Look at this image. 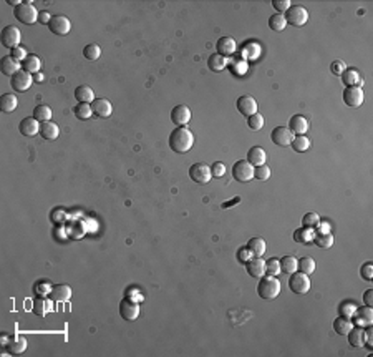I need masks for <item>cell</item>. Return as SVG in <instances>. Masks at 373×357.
Segmentation results:
<instances>
[{"instance_id": "1", "label": "cell", "mask_w": 373, "mask_h": 357, "mask_svg": "<svg viewBox=\"0 0 373 357\" xmlns=\"http://www.w3.org/2000/svg\"><path fill=\"white\" fill-rule=\"evenodd\" d=\"M194 145V135L186 126H178L169 135V148L174 153H187Z\"/></svg>"}, {"instance_id": "2", "label": "cell", "mask_w": 373, "mask_h": 357, "mask_svg": "<svg viewBox=\"0 0 373 357\" xmlns=\"http://www.w3.org/2000/svg\"><path fill=\"white\" fill-rule=\"evenodd\" d=\"M257 294L261 299L272 301L280 294V281L275 276H262L257 284Z\"/></svg>"}, {"instance_id": "3", "label": "cell", "mask_w": 373, "mask_h": 357, "mask_svg": "<svg viewBox=\"0 0 373 357\" xmlns=\"http://www.w3.org/2000/svg\"><path fill=\"white\" fill-rule=\"evenodd\" d=\"M14 15H15V19L20 22V24L30 25V24H35V22H38V15H40V14H38V10L32 5V3H24V2H22L19 7H15Z\"/></svg>"}, {"instance_id": "4", "label": "cell", "mask_w": 373, "mask_h": 357, "mask_svg": "<svg viewBox=\"0 0 373 357\" xmlns=\"http://www.w3.org/2000/svg\"><path fill=\"white\" fill-rule=\"evenodd\" d=\"M310 279L309 274L305 273H292L291 277H289V287H291L292 293L295 294H307L310 291Z\"/></svg>"}, {"instance_id": "5", "label": "cell", "mask_w": 373, "mask_h": 357, "mask_svg": "<svg viewBox=\"0 0 373 357\" xmlns=\"http://www.w3.org/2000/svg\"><path fill=\"white\" fill-rule=\"evenodd\" d=\"M284 17H285V22L293 25V27H302V25H305L307 22H309V12L302 5H292L285 12Z\"/></svg>"}, {"instance_id": "6", "label": "cell", "mask_w": 373, "mask_h": 357, "mask_svg": "<svg viewBox=\"0 0 373 357\" xmlns=\"http://www.w3.org/2000/svg\"><path fill=\"white\" fill-rule=\"evenodd\" d=\"M232 178L240 183H247L254 180V166L247 160H240L232 166Z\"/></svg>"}, {"instance_id": "7", "label": "cell", "mask_w": 373, "mask_h": 357, "mask_svg": "<svg viewBox=\"0 0 373 357\" xmlns=\"http://www.w3.org/2000/svg\"><path fill=\"white\" fill-rule=\"evenodd\" d=\"M20 30L15 27V25H7V27L2 28V35H0V40H2V45L7 47V49L14 50L17 47H20Z\"/></svg>"}, {"instance_id": "8", "label": "cell", "mask_w": 373, "mask_h": 357, "mask_svg": "<svg viewBox=\"0 0 373 357\" xmlns=\"http://www.w3.org/2000/svg\"><path fill=\"white\" fill-rule=\"evenodd\" d=\"M189 178L197 185H206L211 181L213 173H211V166L206 163H194L189 168Z\"/></svg>"}, {"instance_id": "9", "label": "cell", "mask_w": 373, "mask_h": 357, "mask_svg": "<svg viewBox=\"0 0 373 357\" xmlns=\"http://www.w3.org/2000/svg\"><path fill=\"white\" fill-rule=\"evenodd\" d=\"M365 100V95H363V90L360 86H346L344 90V102L345 105L357 108L363 103Z\"/></svg>"}, {"instance_id": "10", "label": "cell", "mask_w": 373, "mask_h": 357, "mask_svg": "<svg viewBox=\"0 0 373 357\" xmlns=\"http://www.w3.org/2000/svg\"><path fill=\"white\" fill-rule=\"evenodd\" d=\"M120 314L125 321H134L139 316V304L130 298H125L120 302Z\"/></svg>"}, {"instance_id": "11", "label": "cell", "mask_w": 373, "mask_h": 357, "mask_svg": "<svg viewBox=\"0 0 373 357\" xmlns=\"http://www.w3.org/2000/svg\"><path fill=\"white\" fill-rule=\"evenodd\" d=\"M270 140L277 146H291L293 140V133L289 128H285V126H277V128L272 130Z\"/></svg>"}, {"instance_id": "12", "label": "cell", "mask_w": 373, "mask_h": 357, "mask_svg": "<svg viewBox=\"0 0 373 357\" xmlns=\"http://www.w3.org/2000/svg\"><path fill=\"white\" fill-rule=\"evenodd\" d=\"M33 83V77L32 73H27L24 70L17 72L14 77L10 78V85L15 91H27Z\"/></svg>"}, {"instance_id": "13", "label": "cell", "mask_w": 373, "mask_h": 357, "mask_svg": "<svg viewBox=\"0 0 373 357\" xmlns=\"http://www.w3.org/2000/svg\"><path fill=\"white\" fill-rule=\"evenodd\" d=\"M48 28H50V32L55 33V35H67V33L70 32V28H72V24H70L68 17L55 15V17H52L50 24H48Z\"/></svg>"}, {"instance_id": "14", "label": "cell", "mask_w": 373, "mask_h": 357, "mask_svg": "<svg viewBox=\"0 0 373 357\" xmlns=\"http://www.w3.org/2000/svg\"><path fill=\"white\" fill-rule=\"evenodd\" d=\"M236 107H238L240 115L247 116V118L252 116L254 113H257V102L251 95H242V97H239L238 102H236Z\"/></svg>"}, {"instance_id": "15", "label": "cell", "mask_w": 373, "mask_h": 357, "mask_svg": "<svg viewBox=\"0 0 373 357\" xmlns=\"http://www.w3.org/2000/svg\"><path fill=\"white\" fill-rule=\"evenodd\" d=\"M191 120V110L186 105H178L171 110V121L176 126H186Z\"/></svg>"}, {"instance_id": "16", "label": "cell", "mask_w": 373, "mask_h": 357, "mask_svg": "<svg viewBox=\"0 0 373 357\" xmlns=\"http://www.w3.org/2000/svg\"><path fill=\"white\" fill-rule=\"evenodd\" d=\"M28 347V341L25 339L24 336H19V334H15V336H12L10 339H8L5 349L8 354L15 356V354H24L25 351H27Z\"/></svg>"}, {"instance_id": "17", "label": "cell", "mask_w": 373, "mask_h": 357, "mask_svg": "<svg viewBox=\"0 0 373 357\" xmlns=\"http://www.w3.org/2000/svg\"><path fill=\"white\" fill-rule=\"evenodd\" d=\"M353 326H358V328H368L373 322V311L372 307H360L353 312Z\"/></svg>"}, {"instance_id": "18", "label": "cell", "mask_w": 373, "mask_h": 357, "mask_svg": "<svg viewBox=\"0 0 373 357\" xmlns=\"http://www.w3.org/2000/svg\"><path fill=\"white\" fill-rule=\"evenodd\" d=\"M216 49H217V54L222 55V56H231L236 54L238 50V43L232 37H221L216 43Z\"/></svg>"}, {"instance_id": "19", "label": "cell", "mask_w": 373, "mask_h": 357, "mask_svg": "<svg viewBox=\"0 0 373 357\" xmlns=\"http://www.w3.org/2000/svg\"><path fill=\"white\" fill-rule=\"evenodd\" d=\"M19 132L24 137H35L37 133H40V121H37L33 116H27V118L20 121Z\"/></svg>"}, {"instance_id": "20", "label": "cell", "mask_w": 373, "mask_h": 357, "mask_svg": "<svg viewBox=\"0 0 373 357\" xmlns=\"http://www.w3.org/2000/svg\"><path fill=\"white\" fill-rule=\"evenodd\" d=\"M91 110H93L95 115L100 116V118H108L113 113V107L111 103H109V100L107 98H95V102L91 103Z\"/></svg>"}, {"instance_id": "21", "label": "cell", "mask_w": 373, "mask_h": 357, "mask_svg": "<svg viewBox=\"0 0 373 357\" xmlns=\"http://www.w3.org/2000/svg\"><path fill=\"white\" fill-rule=\"evenodd\" d=\"M245 269L251 277L261 279L262 276H266V261L262 258H252L249 263H245Z\"/></svg>"}, {"instance_id": "22", "label": "cell", "mask_w": 373, "mask_h": 357, "mask_svg": "<svg viewBox=\"0 0 373 357\" xmlns=\"http://www.w3.org/2000/svg\"><path fill=\"white\" fill-rule=\"evenodd\" d=\"M309 128H310L309 120L302 115H293L292 118L289 120V130L295 135H305Z\"/></svg>"}, {"instance_id": "23", "label": "cell", "mask_w": 373, "mask_h": 357, "mask_svg": "<svg viewBox=\"0 0 373 357\" xmlns=\"http://www.w3.org/2000/svg\"><path fill=\"white\" fill-rule=\"evenodd\" d=\"M50 298L52 301H56V302H65L72 298V287L68 284H56L52 287V293H50Z\"/></svg>"}, {"instance_id": "24", "label": "cell", "mask_w": 373, "mask_h": 357, "mask_svg": "<svg viewBox=\"0 0 373 357\" xmlns=\"http://www.w3.org/2000/svg\"><path fill=\"white\" fill-rule=\"evenodd\" d=\"M20 67H22V63L17 62L12 55L3 56L2 63H0V70H2V73L3 75H7V77H10V78L14 77L17 72H20Z\"/></svg>"}, {"instance_id": "25", "label": "cell", "mask_w": 373, "mask_h": 357, "mask_svg": "<svg viewBox=\"0 0 373 357\" xmlns=\"http://www.w3.org/2000/svg\"><path fill=\"white\" fill-rule=\"evenodd\" d=\"M340 77H342V82H344L346 86H360V88H362L363 78L360 75V72L355 70V68H345V72L342 73Z\"/></svg>"}, {"instance_id": "26", "label": "cell", "mask_w": 373, "mask_h": 357, "mask_svg": "<svg viewBox=\"0 0 373 357\" xmlns=\"http://www.w3.org/2000/svg\"><path fill=\"white\" fill-rule=\"evenodd\" d=\"M247 161L252 165V166H261V165H266L267 161V153L264 148L261 146H252L251 150L247 151Z\"/></svg>"}, {"instance_id": "27", "label": "cell", "mask_w": 373, "mask_h": 357, "mask_svg": "<svg viewBox=\"0 0 373 357\" xmlns=\"http://www.w3.org/2000/svg\"><path fill=\"white\" fill-rule=\"evenodd\" d=\"M40 135L43 140H56L60 135V128L55 121H45V123H40Z\"/></svg>"}, {"instance_id": "28", "label": "cell", "mask_w": 373, "mask_h": 357, "mask_svg": "<svg viewBox=\"0 0 373 357\" xmlns=\"http://www.w3.org/2000/svg\"><path fill=\"white\" fill-rule=\"evenodd\" d=\"M75 98L78 100V103H90L91 105V103L95 102V91L88 85L77 86V90H75Z\"/></svg>"}, {"instance_id": "29", "label": "cell", "mask_w": 373, "mask_h": 357, "mask_svg": "<svg viewBox=\"0 0 373 357\" xmlns=\"http://www.w3.org/2000/svg\"><path fill=\"white\" fill-rule=\"evenodd\" d=\"M346 337H348V342L352 347H363V344H365V330H363V328L353 326L352 330L346 334Z\"/></svg>"}, {"instance_id": "30", "label": "cell", "mask_w": 373, "mask_h": 357, "mask_svg": "<svg viewBox=\"0 0 373 357\" xmlns=\"http://www.w3.org/2000/svg\"><path fill=\"white\" fill-rule=\"evenodd\" d=\"M352 328H353V322L352 319H348V317L340 316L333 321V330H335L339 336H346V334L352 330Z\"/></svg>"}, {"instance_id": "31", "label": "cell", "mask_w": 373, "mask_h": 357, "mask_svg": "<svg viewBox=\"0 0 373 357\" xmlns=\"http://www.w3.org/2000/svg\"><path fill=\"white\" fill-rule=\"evenodd\" d=\"M22 70L27 73H38L42 70V60L37 55H28L27 58L22 62Z\"/></svg>"}, {"instance_id": "32", "label": "cell", "mask_w": 373, "mask_h": 357, "mask_svg": "<svg viewBox=\"0 0 373 357\" xmlns=\"http://www.w3.org/2000/svg\"><path fill=\"white\" fill-rule=\"evenodd\" d=\"M247 249L252 252L254 258H262L267 249V245L262 238H252V239H249V243H247Z\"/></svg>"}, {"instance_id": "33", "label": "cell", "mask_w": 373, "mask_h": 357, "mask_svg": "<svg viewBox=\"0 0 373 357\" xmlns=\"http://www.w3.org/2000/svg\"><path fill=\"white\" fill-rule=\"evenodd\" d=\"M227 63H229V60L219 54H213L208 60V67L211 72H222L227 67Z\"/></svg>"}, {"instance_id": "34", "label": "cell", "mask_w": 373, "mask_h": 357, "mask_svg": "<svg viewBox=\"0 0 373 357\" xmlns=\"http://www.w3.org/2000/svg\"><path fill=\"white\" fill-rule=\"evenodd\" d=\"M315 238L314 228H300L293 231V241L300 243V245H307V243H312Z\"/></svg>"}, {"instance_id": "35", "label": "cell", "mask_w": 373, "mask_h": 357, "mask_svg": "<svg viewBox=\"0 0 373 357\" xmlns=\"http://www.w3.org/2000/svg\"><path fill=\"white\" fill-rule=\"evenodd\" d=\"M17 105H19V98L12 93H5L0 98V110H2V113H12L17 108Z\"/></svg>"}, {"instance_id": "36", "label": "cell", "mask_w": 373, "mask_h": 357, "mask_svg": "<svg viewBox=\"0 0 373 357\" xmlns=\"http://www.w3.org/2000/svg\"><path fill=\"white\" fill-rule=\"evenodd\" d=\"M298 269V261L293 256H284L280 259V273L284 274H292Z\"/></svg>"}, {"instance_id": "37", "label": "cell", "mask_w": 373, "mask_h": 357, "mask_svg": "<svg viewBox=\"0 0 373 357\" xmlns=\"http://www.w3.org/2000/svg\"><path fill=\"white\" fill-rule=\"evenodd\" d=\"M291 146L293 148V151H297V153H304V151H307L310 148V140L305 137V135H295L291 143Z\"/></svg>"}, {"instance_id": "38", "label": "cell", "mask_w": 373, "mask_h": 357, "mask_svg": "<svg viewBox=\"0 0 373 357\" xmlns=\"http://www.w3.org/2000/svg\"><path fill=\"white\" fill-rule=\"evenodd\" d=\"M33 118L40 123H45V121L52 120V108L48 105H37L33 110Z\"/></svg>"}, {"instance_id": "39", "label": "cell", "mask_w": 373, "mask_h": 357, "mask_svg": "<svg viewBox=\"0 0 373 357\" xmlns=\"http://www.w3.org/2000/svg\"><path fill=\"white\" fill-rule=\"evenodd\" d=\"M73 113L78 120H88L90 116L93 115V110H91L90 103H78V105L73 108Z\"/></svg>"}, {"instance_id": "40", "label": "cell", "mask_w": 373, "mask_h": 357, "mask_svg": "<svg viewBox=\"0 0 373 357\" xmlns=\"http://www.w3.org/2000/svg\"><path fill=\"white\" fill-rule=\"evenodd\" d=\"M83 56H85L86 60H90V62H95V60H98L100 56H102V49H100V45H96V43H88V45L83 49Z\"/></svg>"}, {"instance_id": "41", "label": "cell", "mask_w": 373, "mask_h": 357, "mask_svg": "<svg viewBox=\"0 0 373 357\" xmlns=\"http://www.w3.org/2000/svg\"><path fill=\"white\" fill-rule=\"evenodd\" d=\"M229 68H231V72L234 73V75H244L245 73V70H247V62H245L244 58H234V60H231L229 63Z\"/></svg>"}, {"instance_id": "42", "label": "cell", "mask_w": 373, "mask_h": 357, "mask_svg": "<svg viewBox=\"0 0 373 357\" xmlns=\"http://www.w3.org/2000/svg\"><path fill=\"white\" fill-rule=\"evenodd\" d=\"M269 27L274 30V32H282V30L287 27V22H285V17L282 14H275L269 19Z\"/></svg>"}, {"instance_id": "43", "label": "cell", "mask_w": 373, "mask_h": 357, "mask_svg": "<svg viewBox=\"0 0 373 357\" xmlns=\"http://www.w3.org/2000/svg\"><path fill=\"white\" fill-rule=\"evenodd\" d=\"M52 309V302L50 301H47V299H43V298H38V299H35V302H33V312L35 314H38V316H45L48 311Z\"/></svg>"}, {"instance_id": "44", "label": "cell", "mask_w": 373, "mask_h": 357, "mask_svg": "<svg viewBox=\"0 0 373 357\" xmlns=\"http://www.w3.org/2000/svg\"><path fill=\"white\" fill-rule=\"evenodd\" d=\"M333 234L327 233V234H317V236L314 238V243L317 245L319 247H322V249H328V247L333 246Z\"/></svg>"}, {"instance_id": "45", "label": "cell", "mask_w": 373, "mask_h": 357, "mask_svg": "<svg viewBox=\"0 0 373 357\" xmlns=\"http://www.w3.org/2000/svg\"><path fill=\"white\" fill-rule=\"evenodd\" d=\"M266 274L277 277L279 274H280V259H277V258L267 259L266 261Z\"/></svg>"}, {"instance_id": "46", "label": "cell", "mask_w": 373, "mask_h": 357, "mask_svg": "<svg viewBox=\"0 0 373 357\" xmlns=\"http://www.w3.org/2000/svg\"><path fill=\"white\" fill-rule=\"evenodd\" d=\"M298 269H300V273L312 274L315 271V261L312 258H309V256H305V258L298 261Z\"/></svg>"}, {"instance_id": "47", "label": "cell", "mask_w": 373, "mask_h": 357, "mask_svg": "<svg viewBox=\"0 0 373 357\" xmlns=\"http://www.w3.org/2000/svg\"><path fill=\"white\" fill-rule=\"evenodd\" d=\"M247 125H249V128L254 130V132H259V130L264 126V116H262L261 113H254L252 116H249L247 118Z\"/></svg>"}, {"instance_id": "48", "label": "cell", "mask_w": 373, "mask_h": 357, "mask_svg": "<svg viewBox=\"0 0 373 357\" xmlns=\"http://www.w3.org/2000/svg\"><path fill=\"white\" fill-rule=\"evenodd\" d=\"M254 176H256V180L267 181L270 178V168L267 166V165H261V166H256V168H254Z\"/></svg>"}, {"instance_id": "49", "label": "cell", "mask_w": 373, "mask_h": 357, "mask_svg": "<svg viewBox=\"0 0 373 357\" xmlns=\"http://www.w3.org/2000/svg\"><path fill=\"white\" fill-rule=\"evenodd\" d=\"M320 223V216L317 213H307V215L302 218V224L304 228H315Z\"/></svg>"}, {"instance_id": "50", "label": "cell", "mask_w": 373, "mask_h": 357, "mask_svg": "<svg viewBox=\"0 0 373 357\" xmlns=\"http://www.w3.org/2000/svg\"><path fill=\"white\" fill-rule=\"evenodd\" d=\"M272 7L277 10V14H285V12L289 10V8L292 7V3L289 2V0H272Z\"/></svg>"}, {"instance_id": "51", "label": "cell", "mask_w": 373, "mask_h": 357, "mask_svg": "<svg viewBox=\"0 0 373 357\" xmlns=\"http://www.w3.org/2000/svg\"><path fill=\"white\" fill-rule=\"evenodd\" d=\"M252 258H254V256H252V252L247 249V246H245V247H240V249L238 251V261H239L240 264L249 263V261H251Z\"/></svg>"}, {"instance_id": "52", "label": "cell", "mask_w": 373, "mask_h": 357, "mask_svg": "<svg viewBox=\"0 0 373 357\" xmlns=\"http://www.w3.org/2000/svg\"><path fill=\"white\" fill-rule=\"evenodd\" d=\"M211 173H213L214 178H221L226 175V165L221 163V161H216V163L211 166Z\"/></svg>"}, {"instance_id": "53", "label": "cell", "mask_w": 373, "mask_h": 357, "mask_svg": "<svg viewBox=\"0 0 373 357\" xmlns=\"http://www.w3.org/2000/svg\"><path fill=\"white\" fill-rule=\"evenodd\" d=\"M360 274H362V277L365 281H372L373 279V264L370 263V261L363 264L362 269H360Z\"/></svg>"}, {"instance_id": "54", "label": "cell", "mask_w": 373, "mask_h": 357, "mask_svg": "<svg viewBox=\"0 0 373 357\" xmlns=\"http://www.w3.org/2000/svg\"><path fill=\"white\" fill-rule=\"evenodd\" d=\"M10 55L14 56V58L17 60V62H24L25 58L28 56V54H27V50L24 49V47H17V49H14V50H10Z\"/></svg>"}, {"instance_id": "55", "label": "cell", "mask_w": 373, "mask_h": 357, "mask_svg": "<svg viewBox=\"0 0 373 357\" xmlns=\"http://www.w3.org/2000/svg\"><path fill=\"white\" fill-rule=\"evenodd\" d=\"M332 72H333V75H342V73L345 72V63L342 62V60H337V62H333L332 63Z\"/></svg>"}, {"instance_id": "56", "label": "cell", "mask_w": 373, "mask_h": 357, "mask_svg": "<svg viewBox=\"0 0 373 357\" xmlns=\"http://www.w3.org/2000/svg\"><path fill=\"white\" fill-rule=\"evenodd\" d=\"M37 293H38V294L52 293V286L48 284V282H38V284H37Z\"/></svg>"}, {"instance_id": "57", "label": "cell", "mask_w": 373, "mask_h": 357, "mask_svg": "<svg viewBox=\"0 0 373 357\" xmlns=\"http://www.w3.org/2000/svg\"><path fill=\"white\" fill-rule=\"evenodd\" d=\"M363 346H367L368 351L373 349V344H372V326H368L367 330H365V344Z\"/></svg>"}, {"instance_id": "58", "label": "cell", "mask_w": 373, "mask_h": 357, "mask_svg": "<svg viewBox=\"0 0 373 357\" xmlns=\"http://www.w3.org/2000/svg\"><path fill=\"white\" fill-rule=\"evenodd\" d=\"M363 302H365V306H368V307L373 306V289L365 291V294H363Z\"/></svg>"}, {"instance_id": "59", "label": "cell", "mask_w": 373, "mask_h": 357, "mask_svg": "<svg viewBox=\"0 0 373 357\" xmlns=\"http://www.w3.org/2000/svg\"><path fill=\"white\" fill-rule=\"evenodd\" d=\"M315 228H317V234H327V233H330V224H328V223H322V221H320V223H319L317 226H315Z\"/></svg>"}, {"instance_id": "60", "label": "cell", "mask_w": 373, "mask_h": 357, "mask_svg": "<svg viewBox=\"0 0 373 357\" xmlns=\"http://www.w3.org/2000/svg\"><path fill=\"white\" fill-rule=\"evenodd\" d=\"M50 20H52V15L50 14H48V12H42V14L40 15H38V22H40V24H50Z\"/></svg>"}]
</instances>
